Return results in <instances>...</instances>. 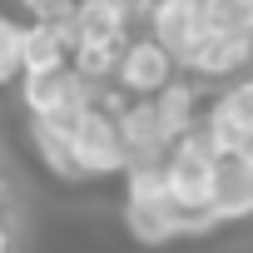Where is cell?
Here are the masks:
<instances>
[{"instance_id": "obj_12", "label": "cell", "mask_w": 253, "mask_h": 253, "mask_svg": "<svg viewBox=\"0 0 253 253\" xmlns=\"http://www.w3.org/2000/svg\"><path fill=\"white\" fill-rule=\"evenodd\" d=\"M30 139H35V154L40 164L65 179V184H80V169H75V154H70V129L65 124H50V119H30Z\"/></svg>"}, {"instance_id": "obj_6", "label": "cell", "mask_w": 253, "mask_h": 253, "mask_svg": "<svg viewBox=\"0 0 253 253\" xmlns=\"http://www.w3.org/2000/svg\"><path fill=\"white\" fill-rule=\"evenodd\" d=\"M199 129L213 149H253V89L248 80H233L213 104L199 109Z\"/></svg>"}, {"instance_id": "obj_4", "label": "cell", "mask_w": 253, "mask_h": 253, "mask_svg": "<svg viewBox=\"0 0 253 253\" xmlns=\"http://www.w3.org/2000/svg\"><path fill=\"white\" fill-rule=\"evenodd\" d=\"M179 75L174 55H164L149 35H129L119 45V60H114V75H109V89L124 94V99H149L154 89H164L169 80Z\"/></svg>"}, {"instance_id": "obj_14", "label": "cell", "mask_w": 253, "mask_h": 253, "mask_svg": "<svg viewBox=\"0 0 253 253\" xmlns=\"http://www.w3.org/2000/svg\"><path fill=\"white\" fill-rule=\"evenodd\" d=\"M20 80V25L10 15H0V84Z\"/></svg>"}, {"instance_id": "obj_15", "label": "cell", "mask_w": 253, "mask_h": 253, "mask_svg": "<svg viewBox=\"0 0 253 253\" xmlns=\"http://www.w3.org/2000/svg\"><path fill=\"white\" fill-rule=\"evenodd\" d=\"M20 10H25L30 20H70L75 0H20Z\"/></svg>"}, {"instance_id": "obj_5", "label": "cell", "mask_w": 253, "mask_h": 253, "mask_svg": "<svg viewBox=\"0 0 253 253\" xmlns=\"http://www.w3.org/2000/svg\"><path fill=\"white\" fill-rule=\"evenodd\" d=\"M253 213V149H218L209 184V218L243 223Z\"/></svg>"}, {"instance_id": "obj_11", "label": "cell", "mask_w": 253, "mask_h": 253, "mask_svg": "<svg viewBox=\"0 0 253 253\" xmlns=\"http://www.w3.org/2000/svg\"><path fill=\"white\" fill-rule=\"evenodd\" d=\"M149 104H154V119H159V129H164L169 139H179L184 129H194V124H199V109H204V89H199L194 80L174 75L164 89H154V94H149Z\"/></svg>"}, {"instance_id": "obj_9", "label": "cell", "mask_w": 253, "mask_h": 253, "mask_svg": "<svg viewBox=\"0 0 253 253\" xmlns=\"http://www.w3.org/2000/svg\"><path fill=\"white\" fill-rule=\"evenodd\" d=\"M129 10L124 0H75V10L65 20L75 45H124L129 40Z\"/></svg>"}, {"instance_id": "obj_7", "label": "cell", "mask_w": 253, "mask_h": 253, "mask_svg": "<svg viewBox=\"0 0 253 253\" xmlns=\"http://www.w3.org/2000/svg\"><path fill=\"white\" fill-rule=\"evenodd\" d=\"M243 65H248V40H233V35H199V40L179 55V75L194 80L199 89H204V84L238 80Z\"/></svg>"}, {"instance_id": "obj_13", "label": "cell", "mask_w": 253, "mask_h": 253, "mask_svg": "<svg viewBox=\"0 0 253 253\" xmlns=\"http://www.w3.org/2000/svg\"><path fill=\"white\" fill-rule=\"evenodd\" d=\"M199 35L253 40V0H199Z\"/></svg>"}, {"instance_id": "obj_10", "label": "cell", "mask_w": 253, "mask_h": 253, "mask_svg": "<svg viewBox=\"0 0 253 253\" xmlns=\"http://www.w3.org/2000/svg\"><path fill=\"white\" fill-rule=\"evenodd\" d=\"M70 50H75V40H70L65 20L20 25V70H60V65H70Z\"/></svg>"}, {"instance_id": "obj_3", "label": "cell", "mask_w": 253, "mask_h": 253, "mask_svg": "<svg viewBox=\"0 0 253 253\" xmlns=\"http://www.w3.org/2000/svg\"><path fill=\"white\" fill-rule=\"evenodd\" d=\"M20 104L30 119H50V124H70L80 109H89L99 99V89L75 70V65H60V70H20Z\"/></svg>"}, {"instance_id": "obj_2", "label": "cell", "mask_w": 253, "mask_h": 253, "mask_svg": "<svg viewBox=\"0 0 253 253\" xmlns=\"http://www.w3.org/2000/svg\"><path fill=\"white\" fill-rule=\"evenodd\" d=\"M119 99H124V94L99 89V99L65 124L80 179H114V174L124 169V144H119V124H114V104H119Z\"/></svg>"}, {"instance_id": "obj_8", "label": "cell", "mask_w": 253, "mask_h": 253, "mask_svg": "<svg viewBox=\"0 0 253 253\" xmlns=\"http://www.w3.org/2000/svg\"><path fill=\"white\" fill-rule=\"evenodd\" d=\"M134 10H144V35L164 55H174V65L199 40V0H139Z\"/></svg>"}, {"instance_id": "obj_1", "label": "cell", "mask_w": 253, "mask_h": 253, "mask_svg": "<svg viewBox=\"0 0 253 253\" xmlns=\"http://www.w3.org/2000/svg\"><path fill=\"white\" fill-rule=\"evenodd\" d=\"M213 144L204 139V129L194 124V129H184L179 139H169V149H164V194H169V204L179 209V213H189V218H204L209 228H218L213 218H209V184H213Z\"/></svg>"}]
</instances>
